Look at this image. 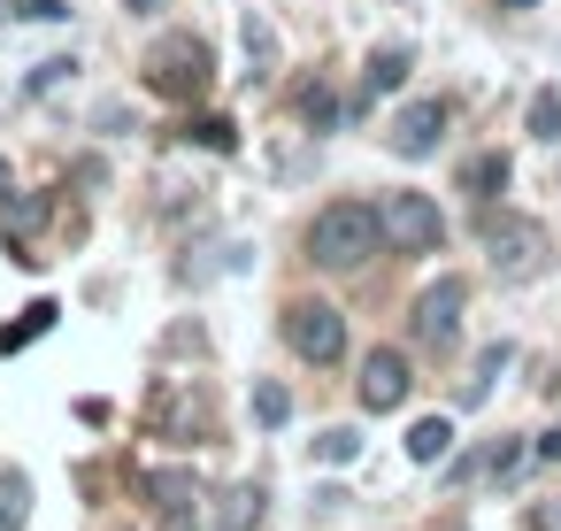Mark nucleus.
<instances>
[{"label":"nucleus","mask_w":561,"mask_h":531,"mask_svg":"<svg viewBox=\"0 0 561 531\" xmlns=\"http://www.w3.org/2000/svg\"><path fill=\"white\" fill-rule=\"evenodd\" d=\"M377 239H385V224H377L369 201H331V208H316V224H308V262H316V270H362V262L377 255Z\"/></svg>","instance_id":"f257e3e1"},{"label":"nucleus","mask_w":561,"mask_h":531,"mask_svg":"<svg viewBox=\"0 0 561 531\" xmlns=\"http://www.w3.org/2000/svg\"><path fill=\"white\" fill-rule=\"evenodd\" d=\"M484 255H492V270L515 278V285L546 278V262H553L546 224H530V216H484Z\"/></svg>","instance_id":"f03ea898"},{"label":"nucleus","mask_w":561,"mask_h":531,"mask_svg":"<svg viewBox=\"0 0 561 531\" xmlns=\"http://www.w3.org/2000/svg\"><path fill=\"white\" fill-rule=\"evenodd\" d=\"M208 78H216V55H208L193 32H178V39H162V47L147 55V86H154L162 101H201Z\"/></svg>","instance_id":"7ed1b4c3"},{"label":"nucleus","mask_w":561,"mask_h":531,"mask_svg":"<svg viewBox=\"0 0 561 531\" xmlns=\"http://www.w3.org/2000/svg\"><path fill=\"white\" fill-rule=\"evenodd\" d=\"M377 224H385V247H400V255H431L446 239V216H438L431 193H385L377 201Z\"/></svg>","instance_id":"20e7f679"},{"label":"nucleus","mask_w":561,"mask_h":531,"mask_svg":"<svg viewBox=\"0 0 561 531\" xmlns=\"http://www.w3.org/2000/svg\"><path fill=\"white\" fill-rule=\"evenodd\" d=\"M285 347H293L300 362L331 370V362L346 354V316H339L331 301H293V308H285Z\"/></svg>","instance_id":"39448f33"},{"label":"nucleus","mask_w":561,"mask_h":531,"mask_svg":"<svg viewBox=\"0 0 561 531\" xmlns=\"http://www.w3.org/2000/svg\"><path fill=\"white\" fill-rule=\"evenodd\" d=\"M461 308H469V285H461V278H438V285H423V293H415L408 331H415L431 354H446V347L461 339Z\"/></svg>","instance_id":"423d86ee"},{"label":"nucleus","mask_w":561,"mask_h":531,"mask_svg":"<svg viewBox=\"0 0 561 531\" xmlns=\"http://www.w3.org/2000/svg\"><path fill=\"white\" fill-rule=\"evenodd\" d=\"M408 393H415L408 354H400V347H369V362H362V408H369V416H392Z\"/></svg>","instance_id":"0eeeda50"},{"label":"nucleus","mask_w":561,"mask_h":531,"mask_svg":"<svg viewBox=\"0 0 561 531\" xmlns=\"http://www.w3.org/2000/svg\"><path fill=\"white\" fill-rule=\"evenodd\" d=\"M438 139H446V101H408V109L392 116V132H385V147H392L400 162L438 155Z\"/></svg>","instance_id":"6e6552de"},{"label":"nucleus","mask_w":561,"mask_h":531,"mask_svg":"<svg viewBox=\"0 0 561 531\" xmlns=\"http://www.w3.org/2000/svg\"><path fill=\"white\" fill-rule=\"evenodd\" d=\"M47 216H55V201H47V193H9V208H0V239H9V255H16V262H39V255H24V239H39V231H47Z\"/></svg>","instance_id":"1a4fd4ad"},{"label":"nucleus","mask_w":561,"mask_h":531,"mask_svg":"<svg viewBox=\"0 0 561 531\" xmlns=\"http://www.w3.org/2000/svg\"><path fill=\"white\" fill-rule=\"evenodd\" d=\"M139 485L154 493V508L170 516V531H193V500H201V493H193V470H147Z\"/></svg>","instance_id":"9d476101"},{"label":"nucleus","mask_w":561,"mask_h":531,"mask_svg":"<svg viewBox=\"0 0 561 531\" xmlns=\"http://www.w3.org/2000/svg\"><path fill=\"white\" fill-rule=\"evenodd\" d=\"M55 316H62L55 301H32V308H24L16 324H0V354H24L32 339H47V331H55Z\"/></svg>","instance_id":"9b49d317"},{"label":"nucleus","mask_w":561,"mask_h":531,"mask_svg":"<svg viewBox=\"0 0 561 531\" xmlns=\"http://www.w3.org/2000/svg\"><path fill=\"white\" fill-rule=\"evenodd\" d=\"M262 523V485H231L216 500V531H254Z\"/></svg>","instance_id":"f8f14e48"},{"label":"nucleus","mask_w":561,"mask_h":531,"mask_svg":"<svg viewBox=\"0 0 561 531\" xmlns=\"http://www.w3.org/2000/svg\"><path fill=\"white\" fill-rule=\"evenodd\" d=\"M24 523H32V477L0 470V531H24Z\"/></svg>","instance_id":"ddd939ff"},{"label":"nucleus","mask_w":561,"mask_h":531,"mask_svg":"<svg viewBox=\"0 0 561 531\" xmlns=\"http://www.w3.org/2000/svg\"><path fill=\"white\" fill-rule=\"evenodd\" d=\"M446 454H454V423L446 416H423L408 431V462H446Z\"/></svg>","instance_id":"4468645a"},{"label":"nucleus","mask_w":561,"mask_h":531,"mask_svg":"<svg viewBox=\"0 0 561 531\" xmlns=\"http://www.w3.org/2000/svg\"><path fill=\"white\" fill-rule=\"evenodd\" d=\"M408 70H415V63H408V47L369 55V101H377V93H400V86H408Z\"/></svg>","instance_id":"2eb2a0df"},{"label":"nucleus","mask_w":561,"mask_h":531,"mask_svg":"<svg viewBox=\"0 0 561 531\" xmlns=\"http://www.w3.org/2000/svg\"><path fill=\"white\" fill-rule=\"evenodd\" d=\"M461 185H469L477 201H492V193H507V155H477V162L461 170Z\"/></svg>","instance_id":"dca6fc26"},{"label":"nucleus","mask_w":561,"mask_h":531,"mask_svg":"<svg viewBox=\"0 0 561 531\" xmlns=\"http://www.w3.org/2000/svg\"><path fill=\"white\" fill-rule=\"evenodd\" d=\"M530 139L561 147V93H553V86H538V93H530Z\"/></svg>","instance_id":"f3484780"},{"label":"nucleus","mask_w":561,"mask_h":531,"mask_svg":"<svg viewBox=\"0 0 561 531\" xmlns=\"http://www.w3.org/2000/svg\"><path fill=\"white\" fill-rule=\"evenodd\" d=\"M239 39H247V63H254V78H270V63H277V32H270L262 16H247V32H239Z\"/></svg>","instance_id":"a211bd4d"},{"label":"nucleus","mask_w":561,"mask_h":531,"mask_svg":"<svg viewBox=\"0 0 561 531\" xmlns=\"http://www.w3.org/2000/svg\"><path fill=\"white\" fill-rule=\"evenodd\" d=\"M185 139H201L208 155H239V132H231L224 116H193V124H185Z\"/></svg>","instance_id":"6ab92c4d"},{"label":"nucleus","mask_w":561,"mask_h":531,"mask_svg":"<svg viewBox=\"0 0 561 531\" xmlns=\"http://www.w3.org/2000/svg\"><path fill=\"white\" fill-rule=\"evenodd\" d=\"M285 416H293V393H285V385H270V377H262V385H254V423H270V431H277V423H285Z\"/></svg>","instance_id":"aec40b11"},{"label":"nucleus","mask_w":561,"mask_h":531,"mask_svg":"<svg viewBox=\"0 0 561 531\" xmlns=\"http://www.w3.org/2000/svg\"><path fill=\"white\" fill-rule=\"evenodd\" d=\"M507 362H515V347H507V339H500V347H484V354H477V377H469V400H484V385H492Z\"/></svg>","instance_id":"412c9836"},{"label":"nucleus","mask_w":561,"mask_h":531,"mask_svg":"<svg viewBox=\"0 0 561 531\" xmlns=\"http://www.w3.org/2000/svg\"><path fill=\"white\" fill-rule=\"evenodd\" d=\"M316 454H323V462H354V454H362V439H354L346 423H331V431L316 439Z\"/></svg>","instance_id":"4be33fe9"},{"label":"nucleus","mask_w":561,"mask_h":531,"mask_svg":"<svg viewBox=\"0 0 561 531\" xmlns=\"http://www.w3.org/2000/svg\"><path fill=\"white\" fill-rule=\"evenodd\" d=\"M308 124L331 132V124H339V101H331V93H308Z\"/></svg>","instance_id":"5701e85b"},{"label":"nucleus","mask_w":561,"mask_h":531,"mask_svg":"<svg viewBox=\"0 0 561 531\" xmlns=\"http://www.w3.org/2000/svg\"><path fill=\"white\" fill-rule=\"evenodd\" d=\"M24 16H32V24H55V16H70V9H62V0H24Z\"/></svg>","instance_id":"b1692460"},{"label":"nucleus","mask_w":561,"mask_h":531,"mask_svg":"<svg viewBox=\"0 0 561 531\" xmlns=\"http://www.w3.org/2000/svg\"><path fill=\"white\" fill-rule=\"evenodd\" d=\"M530 523H538V531H561V493H553V500H538V516H530Z\"/></svg>","instance_id":"393cba45"},{"label":"nucleus","mask_w":561,"mask_h":531,"mask_svg":"<svg viewBox=\"0 0 561 531\" xmlns=\"http://www.w3.org/2000/svg\"><path fill=\"white\" fill-rule=\"evenodd\" d=\"M538 454H546V462H561V423H553V431H538Z\"/></svg>","instance_id":"a878e982"},{"label":"nucleus","mask_w":561,"mask_h":531,"mask_svg":"<svg viewBox=\"0 0 561 531\" xmlns=\"http://www.w3.org/2000/svg\"><path fill=\"white\" fill-rule=\"evenodd\" d=\"M124 9H131V16H154V9H162V0H124Z\"/></svg>","instance_id":"bb28decb"},{"label":"nucleus","mask_w":561,"mask_h":531,"mask_svg":"<svg viewBox=\"0 0 561 531\" xmlns=\"http://www.w3.org/2000/svg\"><path fill=\"white\" fill-rule=\"evenodd\" d=\"M0 201H9V162H0Z\"/></svg>","instance_id":"cd10ccee"},{"label":"nucleus","mask_w":561,"mask_h":531,"mask_svg":"<svg viewBox=\"0 0 561 531\" xmlns=\"http://www.w3.org/2000/svg\"><path fill=\"white\" fill-rule=\"evenodd\" d=\"M500 9H530V0H500Z\"/></svg>","instance_id":"c85d7f7f"}]
</instances>
